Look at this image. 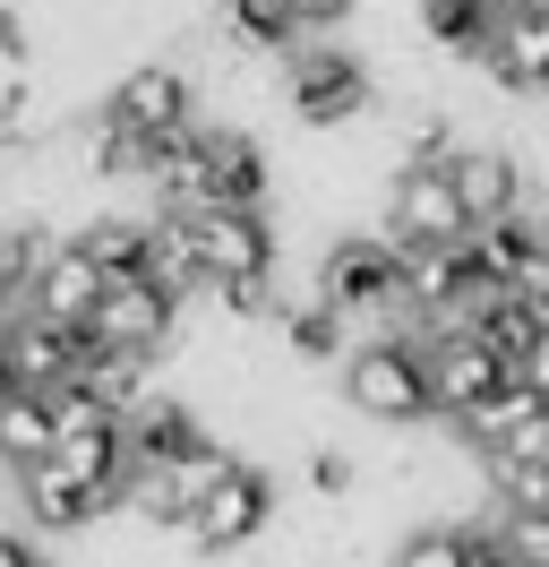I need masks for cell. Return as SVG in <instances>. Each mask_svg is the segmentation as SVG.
I'll use <instances>...</instances> for the list:
<instances>
[{
  "label": "cell",
  "mask_w": 549,
  "mask_h": 567,
  "mask_svg": "<svg viewBox=\"0 0 549 567\" xmlns=\"http://www.w3.org/2000/svg\"><path fill=\"white\" fill-rule=\"evenodd\" d=\"M283 70V104H292V121H309V130H343V121H361L370 112V61H352L343 43H301L292 61H274Z\"/></svg>",
  "instance_id": "4"
},
{
  "label": "cell",
  "mask_w": 549,
  "mask_h": 567,
  "mask_svg": "<svg viewBox=\"0 0 549 567\" xmlns=\"http://www.w3.org/2000/svg\"><path fill=\"white\" fill-rule=\"evenodd\" d=\"M515 379H524L532 395H549V327L532 336V344H524V353H515Z\"/></svg>",
  "instance_id": "30"
},
{
  "label": "cell",
  "mask_w": 549,
  "mask_h": 567,
  "mask_svg": "<svg viewBox=\"0 0 549 567\" xmlns=\"http://www.w3.org/2000/svg\"><path fill=\"white\" fill-rule=\"evenodd\" d=\"M498 27H507V0H421V35L446 61H489Z\"/></svg>",
  "instance_id": "18"
},
{
  "label": "cell",
  "mask_w": 549,
  "mask_h": 567,
  "mask_svg": "<svg viewBox=\"0 0 549 567\" xmlns=\"http://www.w3.org/2000/svg\"><path fill=\"white\" fill-rule=\"evenodd\" d=\"M61 456V422H52V395L43 388H18L0 404V464L9 473H27V464Z\"/></svg>",
  "instance_id": "20"
},
{
  "label": "cell",
  "mask_w": 549,
  "mask_h": 567,
  "mask_svg": "<svg viewBox=\"0 0 549 567\" xmlns=\"http://www.w3.org/2000/svg\"><path fill=\"white\" fill-rule=\"evenodd\" d=\"M404 164H455V121H446V112L404 121Z\"/></svg>",
  "instance_id": "26"
},
{
  "label": "cell",
  "mask_w": 549,
  "mask_h": 567,
  "mask_svg": "<svg viewBox=\"0 0 549 567\" xmlns=\"http://www.w3.org/2000/svg\"><path fill=\"white\" fill-rule=\"evenodd\" d=\"M343 404L361 413V422H429L438 413V379H429V336L404 327V336H361L352 353H343Z\"/></svg>",
  "instance_id": "1"
},
{
  "label": "cell",
  "mask_w": 549,
  "mask_h": 567,
  "mask_svg": "<svg viewBox=\"0 0 549 567\" xmlns=\"http://www.w3.org/2000/svg\"><path fill=\"white\" fill-rule=\"evenodd\" d=\"M103 292H112V276H103L95 258L77 249V233H61V241H52V258H43V267H34V284H27V310H43V319H61V327H95Z\"/></svg>",
  "instance_id": "13"
},
{
  "label": "cell",
  "mask_w": 549,
  "mask_h": 567,
  "mask_svg": "<svg viewBox=\"0 0 549 567\" xmlns=\"http://www.w3.org/2000/svg\"><path fill=\"white\" fill-rule=\"evenodd\" d=\"M464 542H473L464 525H421L395 542V567H464Z\"/></svg>",
  "instance_id": "25"
},
{
  "label": "cell",
  "mask_w": 549,
  "mask_h": 567,
  "mask_svg": "<svg viewBox=\"0 0 549 567\" xmlns=\"http://www.w3.org/2000/svg\"><path fill=\"white\" fill-rule=\"evenodd\" d=\"M404 276H412V258L386 233H343L327 258H318V292L335 301L343 319H377L370 336H404V327H421L404 310Z\"/></svg>",
  "instance_id": "2"
},
{
  "label": "cell",
  "mask_w": 549,
  "mask_h": 567,
  "mask_svg": "<svg viewBox=\"0 0 549 567\" xmlns=\"http://www.w3.org/2000/svg\"><path fill=\"white\" fill-rule=\"evenodd\" d=\"M0 567H43V542H34V533H9V525H0Z\"/></svg>",
  "instance_id": "32"
},
{
  "label": "cell",
  "mask_w": 549,
  "mask_h": 567,
  "mask_svg": "<svg viewBox=\"0 0 549 567\" xmlns=\"http://www.w3.org/2000/svg\"><path fill=\"white\" fill-rule=\"evenodd\" d=\"M224 35H232V52L292 61L309 27H301V9H292V0H232V9H224Z\"/></svg>",
  "instance_id": "19"
},
{
  "label": "cell",
  "mask_w": 549,
  "mask_h": 567,
  "mask_svg": "<svg viewBox=\"0 0 549 567\" xmlns=\"http://www.w3.org/2000/svg\"><path fill=\"white\" fill-rule=\"evenodd\" d=\"M377 233L404 249V258L455 249V241H473V207L455 198V173H446V164H404L395 189H386V224H377Z\"/></svg>",
  "instance_id": "3"
},
{
  "label": "cell",
  "mask_w": 549,
  "mask_h": 567,
  "mask_svg": "<svg viewBox=\"0 0 549 567\" xmlns=\"http://www.w3.org/2000/svg\"><path fill=\"white\" fill-rule=\"evenodd\" d=\"M507 9H549V0H507Z\"/></svg>",
  "instance_id": "35"
},
{
  "label": "cell",
  "mask_w": 549,
  "mask_h": 567,
  "mask_svg": "<svg viewBox=\"0 0 549 567\" xmlns=\"http://www.w3.org/2000/svg\"><path fill=\"white\" fill-rule=\"evenodd\" d=\"M352 482H361V464L343 456V447H318V456H309V491L318 498H352Z\"/></svg>",
  "instance_id": "28"
},
{
  "label": "cell",
  "mask_w": 549,
  "mask_h": 567,
  "mask_svg": "<svg viewBox=\"0 0 549 567\" xmlns=\"http://www.w3.org/2000/svg\"><path fill=\"white\" fill-rule=\"evenodd\" d=\"M455 198L473 207V233L480 224H498V215H524V164H515L498 138H473V146H455Z\"/></svg>",
  "instance_id": "14"
},
{
  "label": "cell",
  "mask_w": 549,
  "mask_h": 567,
  "mask_svg": "<svg viewBox=\"0 0 549 567\" xmlns=\"http://www.w3.org/2000/svg\"><path fill=\"white\" fill-rule=\"evenodd\" d=\"M52 241H61V233H43V224H0V301H9V310H27V284H34V267L52 258Z\"/></svg>",
  "instance_id": "23"
},
{
  "label": "cell",
  "mask_w": 549,
  "mask_h": 567,
  "mask_svg": "<svg viewBox=\"0 0 549 567\" xmlns=\"http://www.w3.org/2000/svg\"><path fill=\"white\" fill-rule=\"evenodd\" d=\"M232 473V447H198V456H180V464H137V482H130V507L146 516V525H172V533H189V516L206 507V491Z\"/></svg>",
  "instance_id": "12"
},
{
  "label": "cell",
  "mask_w": 549,
  "mask_h": 567,
  "mask_svg": "<svg viewBox=\"0 0 549 567\" xmlns=\"http://www.w3.org/2000/svg\"><path fill=\"white\" fill-rule=\"evenodd\" d=\"M180 292H164L155 276H121L112 292H103L95 310V336L112 344V353H137V361H164L172 353V327H180Z\"/></svg>",
  "instance_id": "9"
},
{
  "label": "cell",
  "mask_w": 549,
  "mask_h": 567,
  "mask_svg": "<svg viewBox=\"0 0 549 567\" xmlns=\"http://www.w3.org/2000/svg\"><path fill=\"white\" fill-rule=\"evenodd\" d=\"M9 395H18V379H9V353H0V404H9Z\"/></svg>",
  "instance_id": "34"
},
{
  "label": "cell",
  "mask_w": 549,
  "mask_h": 567,
  "mask_svg": "<svg viewBox=\"0 0 549 567\" xmlns=\"http://www.w3.org/2000/svg\"><path fill=\"white\" fill-rule=\"evenodd\" d=\"M498 542H507L515 567H549V507H498Z\"/></svg>",
  "instance_id": "24"
},
{
  "label": "cell",
  "mask_w": 549,
  "mask_h": 567,
  "mask_svg": "<svg viewBox=\"0 0 549 567\" xmlns=\"http://www.w3.org/2000/svg\"><path fill=\"white\" fill-rule=\"evenodd\" d=\"M0 146H34V86H27V70L0 78Z\"/></svg>",
  "instance_id": "27"
},
{
  "label": "cell",
  "mask_w": 549,
  "mask_h": 567,
  "mask_svg": "<svg viewBox=\"0 0 549 567\" xmlns=\"http://www.w3.org/2000/svg\"><path fill=\"white\" fill-rule=\"evenodd\" d=\"M77 249L95 258L103 276H146V249H155V215H95V224H77Z\"/></svg>",
  "instance_id": "21"
},
{
  "label": "cell",
  "mask_w": 549,
  "mask_h": 567,
  "mask_svg": "<svg viewBox=\"0 0 549 567\" xmlns=\"http://www.w3.org/2000/svg\"><path fill=\"white\" fill-rule=\"evenodd\" d=\"M267 525H274V482L258 464L232 456V473H224V482L206 491V507L189 516V542H198V559H240Z\"/></svg>",
  "instance_id": "7"
},
{
  "label": "cell",
  "mask_w": 549,
  "mask_h": 567,
  "mask_svg": "<svg viewBox=\"0 0 549 567\" xmlns=\"http://www.w3.org/2000/svg\"><path fill=\"white\" fill-rule=\"evenodd\" d=\"M103 121H121L137 138H180V130L198 121V86H189L180 61H137V70H121V86L103 95Z\"/></svg>",
  "instance_id": "8"
},
{
  "label": "cell",
  "mask_w": 549,
  "mask_h": 567,
  "mask_svg": "<svg viewBox=\"0 0 549 567\" xmlns=\"http://www.w3.org/2000/svg\"><path fill=\"white\" fill-rule=\"evenodd\" d=\"M0 353H9V379L18 388H77L86 370L103 361V336L95 327H61V319H43V310H9L0 319Z\"/></svg>",
  "instance_id": "5"
},
{
  "label": "cell",
  "mask_w": 549,
  "mask_h": 567,
  "mask_svg": "<svg viewBox=\"0 0 549 567\" xmlns=\"http://www.w3.org/2000/svg\"><path fill=\"white\" fill-rule=\"evenodd\" d=\"M0 319H9V301H0Z\"/></svg>",
  "instance_id": "38"
},
{
  "label": "cell",
  "mask_w": 549,
  "mask_h": 567,
  "mask_svg": "<svg viewBox=\"0 0 549 567\" xmlns=\"http://www.w3.org/2000/svg\"><path fill=\"white\" fill-rule=\"evenodd\" d=\"M464 567H515V559H507L498 533H473V542H464Z\"/></svg>",
  "instance_id": "33"
},
{
  "label": "cell",
  "mask_w": 549,
  "mask_h": 567,
  "mask_svg": "<svg viewBox=\"0 0 549 567\" xmlns=\"http://www.w3.org/2000/svg\"><path fill=\"white\" fill-rule=\"evenodd\" d=\"M43 567H61V559H52V550H43Z\"/></svg>",
  "instance_id": "37"
},
{
  "label": "cell",
  "mask_w": 549,
  "mask_h": 567,
  "mask_svg": "<svg viewBox=\"0 0 549 567\" xmlns=\"http://www.w3.org/2000/svg\"><path fill=\"white\" fill-rule=\"evenodd\" d=\"M429 379H438V413L464 422L473 404H489L498 388H515V361L498 353L480 327H446V336H429Z\"/></svg>",
  "instance_id": "10"
},
{
  "label": "cell",
  "mask_w": 549,
  "mask_h": 567,
  "mask_svg": "<svg viewBox=\"0 0 549 567\" xmlns=\"http://www.w3.org/2000/svg\"><path fill=\"white\" fill-rule=\"evenodd\" d=\"M206 207H267V155L249 130H206Z\"/></svg>",
  "instance_id": "17"
},
{
  "label": "cell",
  "mask_w": 549,
  "mask_h": 567,
  "mask_svg": "<svg viewBox=\"0 0 549 567\" xmlns=\"http://www.w3.org/2000/svg\"><path fill=\"white\" fill-rule=\"evenodd\" d=\"M541 404H549V395H532L524 379H515V388H498L489 404H473V413H464L455 430H464V447H480V456H498V447H507V430L524 422V413H541Z\"/></svg>",
  "instance_id": "22"
},
{
  "label": "cell",
  "mask_w": 549,
  "mask_h": 567,
  "mask_svg": "<svg viewBox=\"0 0 549 567\" xmlns=\"http://www.w3.org/2000/svg\"><path fill=\"white\" fill-rule=\"evenodd\" d=\"M130 456L137 464H180V456H198V447H215L206 439V422L180 404V395H164V388H146V395H130Z\"/></svg>",
  "instance_id": "15"
},
{
  "label": "cell",
  "mask_w": 549,
  "mask_h": 567,
  "mask_svg": "<svg viewBox=\"0 0 549 567\" xmlns=\"http://www.w3.org/2000/svg\"><path fill=\"white\" fill-rule=\"evenodd\" d=\"M480 70L507 95H549V9H507V27H498Z\"/></svg>",
  "instance_id": "16"
},
{
  "label": "cell",
  "mask_w": 549,
  "mask_h": 567,
  "mask_svg": "<svg viewBox=\"0 0 549 567\" xmlns=\"http://www.w3.org/2000/svg\"><path fill=\"white\" fill-rule=\"evenodd\" d=\"M189 233H198V258L215 284H249V276H274V224L267 207H180Z\"/></svg>",
  "instance_id": "11"
},
{
  "label": "cell",
  "mask_w": 549,
  "mask_h": 567,
  "mask_svg": "<svg viewBox=\"0 0 549 567\" xmlns=\"http://www.w3.org/2000/svg\"><path fill=\"white\" fill-rule=\"evenodd\" d=\"M206 9H232V0H206Z\"/></svg>",
  "instance_id": "36"
},
{
  "label": "cell",
  "mask_w": 549,
  "mask_h": 567,
  "mask_svg": "<svg viewBox=\"0 0 549 567\" xmlns=\"http://www.w3.org/2000/svg\"><path fill=\"white\" fill-rule=\"evenodd\" d=\"M18 507H27L34 533H77V525L121 516V507H130V482H86V473H69L61 456H43V464L18 473Z\"/></svg>",
  "instance_id": "6"
},
{
  "label": "cell",
  "mask_w": 549,
  "mask_h": 567,
  "mask_svg": "<svg viewBox=\"0 0 549 567\" xmlns=\"http://www.w3.org/2000/svg\"><path fill=\"white\" fill-rule=\"evenodd\" d=\"M292 9H301V27H309V35H327V27H343V18L361 9V0H292Z\"/></svg>",
  "instance_id": "31"
},
{
  "label": "cell",
  "mask_w": 549,
  "mask_h": 567,
  "mask_svg": "<svg viewBox=\"0 0 549 567\" xmlns=\"http://www.w3.org/2000/svg\"><path fill=\"white\" fill-rule=\"evenodd\" d=\"M0 61H9V70H27V61H34V27L9 9V0H0Z\"/></svg>",
  "instance_id": "29"
}]
</instances>
